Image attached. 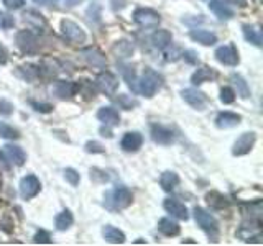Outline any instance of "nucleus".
Wrapping results in <instances>:
<instances>
[{"label":"nucleus","mask_w":263,"mask_h":246,"mask_svg":"<svg viewBox=\"0 0 263 246\" xmlns=\"http://www.w3.org/2000/svg\"><path fill=\"white\" fill-rule=\"evenodd\" d=\"M193 214H194V220L197 223V227L207 235L209 241H212V243L219 241V223H217L215 218L202 207H194Z\"/></svg>","instance_id":"nucleus-1"},{"label":"nucleus","mask_w":263,"mask_h":246,"mask_svg":"<svg viewBox=\"0 0 263 246\" xmlns=\"http://www.w3.org/2000/svg\"><path fill=\"white\" fill-rule=\"evenodd\" d=\"M161 87H163V77L158 74L156 71L147 68L140 79V82H138L137 90H140L142 95L151 99Z\"/></svg>","instance_id":"nucleus-2"},{"label":"nucleus","mask_w":263,"mask_h":246,"mask_svg":"<svg viewBox=\"0 0 263 246\" xmlns=\"http://www.w3.org/2000/svg\"><path fill=\"white\" fill-rule=\"evenodd\" d=\"M0 159L7 166H23L26 161V155L17 144H5L0 150Z\"/></svg>","instance_id":"nucleus-3"},{"label":"nucleus","mask_w":263,"mask_h":246,"mask_svg":"<svg viewBox=\"0 0 263 246\" xmlns=\"http://www.w3.org/2000/svg\"><path fill=\"white\" fill-rule=\"evenodd\" d=\"M134 22L140 25L142 28H156L161 22L160 13L155 12L153 9H137L134 12Z\"/></svg>","instance_id":"nucleus-4"},{"label":"nucleus","mask_w":263,"mask_h":246,"mask_svg":"<svg viewBox=\"0 0 263 246\" xmlns=\"http://www.w3.org/2000/svg\"><path fill=\"white\" fill-rule=\"evenodd\" d=\"M39 190H41V182L36 176H25L20 181V195H22L23 201H30V199L36 197Z\"/></svg>","instance_id":"nucleus-5"},{"label":"nucleus","mask_w":263,"mask_h":246,"mask_svg":"<svg viewBox=\"0 0 263 246\" xmlns=\"http://www.w3.org/2000/svg\"><path fill=\"white\" fill-rule=\"evenodd\" d=\"M96 85H97L99 90L110 97V95H114L115 90L118 89V79L112 74V72L104 71L96 77Z\"/></svg>","instance_id":"nucleus-6"},{"label":"nucleus","mask_w":263,"mask_h":246,"mask_svg":"<svg viewBox=\"0 0 263 246\" xmlns=\"http://www.w3.org/2000/svg\"><path fill=\"white\" fill-rule=\"evenodd\" d=\"M151 139L156 144L161 146H169L176 141V135L174 131L169 128V126H163V125H151Z\"/></svg>","instance_id":"nucleus-7"},{"label":"nucleus","mask_w":263,"mask_h":246,"mask_svg":"<svg viewBox=\"0 0 263 246\" xmlns=\"http://www.w3.org/2000/svg\"><path fill=\"white\" fill-rule=\"evenodd\" d=\"M61 31L66 36V39H69L71 43H84L85 41V33L84 30L79 26L77 23H74L72 20H63L61 22Z\"/></svg>","instance_id":"nucleus-8"},{"label":"nucleus","mask_w":263,"mask_h":246,"mask_svg":"<svg viewBox=\"0 0 263 246\" xmlns=\"http://www.w3.org/2000/svg\"><path fill=\"white\" fill-rule=\"evenodd\" d=\"M215 59L224 66H237L240 61L239 58V51L234 44H227V46H221V48L215 50Z\"/></svg>","instance_id":"nucleus-9"},{"label":"nucleus","mask_w":263,"mask_h":246,"mask_svg":"<svg viewBox=\"0 0 263 246\" xmlns=\"http://www.w3.org/2000/svg\"><path fill=\"white\" fill-rule=\"evenodd\" d=\"M256 141V135L253 131H248V133H243L240 135V138H237V141L234 143V148H232V155L234 156H243L247 153L252 151V148L255 146Z\"/></svg>","instance_id":"nucleus-10"},{"label":"nucleus","mask_w":263,"mask_h":246,"mask_svg":"<svg viewBox=\"0 0 263 246\" xmlns=\"http://www.w3.org/2000/svg\"><path fill=\"white\" fill-rule=\"evenodd\" d=\"M181 97L196 110H204L207 105V95L197 89H184L181 90Z\"/></svg>","instance_id":"nucleus-11"},{"label":"nucleus","mask_w":263,"mask_h":246,"mask_svg":"<svg viewBox=\"0 0 263 246\" xmlns=\"http://www.w3.org/2000/svg\"><path fill=\"white\" fill-rule=\"evenodd\" d=\"M15 43H17V46L23 53H35L36 48H38V39H36V36L33 35L31 31H28V30L18 31L17 36H15Z\"/></svg>","instance_id":"nucleus-12"},{"label":"nucleus","mask_w":263,"mask_h":246,"mask_svg":"<svg viewBox=\"0 0 263 246\" xmlns=\"http://www.w3.org/2000/svg\"><path fill=\"white\" fill-rule=\"evenodd\" d=\"M110 202L115 209H127L128 205H132L134 201V195L127 187H117L110 192Z\"/></svg>","instance_id":"nucleus-13"},{"label":"nucleus","mask_w":263,"mask_h":246,"mask_svg":"<svg viewBox=\"0 0 263 246\" xmlns=\"http://www.w3.org/2000/svg\"><path fill=\"white\" fill-rule=\"evenodd\" d=\"M142 144H143V136L140 135L138 131H128V133H125L123 138H122V150L125 153H135L142 148Z\"/></svg>","instance_id":"nucleus-14"},{"label":"nucleus","mask_w":263,"mask_h":246,"mask_svg":"<svg viewBox=\"0 0 263 246\" xmlns=\"http://www.w3.org/2000/svg\"><path fill=\"white\" fill-rule=\"evenodd\" d=\"M163 207L168 214H171V217H176L180 218V220H188L189 218L186 205L181 204L180 201H176V199H166V201L163 202Z\"/></svg>","instance_id":"nucleus-15"},{"label":"nucleus","mask_w":263,"mask_h":246,"mask_svg":"<svg viewBox=\"0 0 263 246\" xmlns=\"http://www.w3.org/2000/svg\"><path fill=\"white\" fill-rule=\"evenodd\" d=\"M81 56L85 59V63L94 66V68H101L104 69L107 66V59L102 55V51H99L97 48H87L81 51Z\"/></svg>","instance_id":"nucleus-16"},{"label":"nucleus","mask_w":263,"mask_h":246,"mask_svg":"<svg viewBox=\"0 0 263 246\" xmlns=\"http://www.w3.org/2000/svg\"><path fill=\"white\" fill-rule=\"evenodd\" d=\"M53 94L61 101L72 99V95L76 94V84L71 81H56L53 85Z\"/></svg>","instance_id":"nucleus-17"},{"label":"nucleus","mask_w":263,"mask_h":246,"mask_svg":"<svg viewBox=\"0 0 263 246\" xmlns=\"http://www.w3.org/2000/svg\"><path fill=\"white\" fill-rule=\"evenodd\" d=\"M242 122V117L234 114V112H221L219 115L215 117V125L217 128L221 130H227V128H234Z\"/></svg>","instance_id":"nucleus-18"},{"label":"nucleus","mask_w":263,"mask_h":246,"mask_svg":"<svg viewBox=\"0 0 263 246\" xmlns=\"http://www.w3.org/2000/svg\"><path fill=\"white\" fill-rule=\"evenodd\" d=\"M97 118L101 120L105 126H117L120 123V115L114 107H102L97 112Z\"/></svg>","instance_id":"nucleus-19"},{"label":"nucleus","mask_w":263,"mask_h":246,"mask_svg":"<svg viewBox=\"0 0 263 246\" xmlns=\"http://www.w3.org/2000/svg\"><path fill=\"white\" fill-rule=\"evenodd\" d=\"M214 79H217V72L212 68L202 66V68H199L193 76H191V82H193V85H201L204 82L214 81Z\"/></svg>","instance_id":"nucleus-20"},{"label":"nucleus","mask_w":263,"mask_h":246,"mask_svg":"<svg viewBox=\"0 0 263 246\" xmlns=\"http://www.w3.org/2000/svg\"><path fill=\"white\" fill-rule=\"evenodd\" d=\"M209 9L214 12V15L219 20H230L234 17V10L222 0H210Z\"/></svg>","instance_id":"nucleus-21"},{"label":"nucleus","mask_w":263,"mask_h":246,"mask_svg":"<svg viewBox=\"0 0 263 246\" xmlns=\"http://www.w3.org/2000/svg\"><path fill=\"white\" fill-rule=\"evenodd\" d=\"M151 43H153L155 48L158 50H166L168 46L173 43V35L168 30H156L153 35H151Z\"/></svg>","instance_id":"nucleus-22"},{"label":"nucleus","mask_w":263,"mask_h":246,"mask_svg":"<svg viewBox=\"0 0 263 246\" xmlns=\"http://www.w3.org/2000/svg\"><path fill=\"white\" fill-rule=\"evenodd\" d=\"M102 236H104L105 241L112 243V244H122V243H125V233L122 230L112 227V225H105V227L102 228Z\"/></svg>","instance_id":"nucleus-23"},{"label":"nucleus","mask_w":263,"mask_h":246,"mask_svg":"<svg viewBox=\"0 0 263 246\" xmlns=\"http://www.w3.org/2000/svg\"><path fill=\"white\" fill-rule=\"evenodd\" d=\"M189 36H191V39L201 43L202 46H214L217 43V36L214 33L206 31V30H191Z\"/></svg>","instance_id":"nucleus-24"},{"label":"nucleus","mask_w":263,"mask_h":246,"mask_svg":"<svg viewBox=\"0 0 263 246\" xmlns=\"http://www.w3.org/2000/svg\"><path fill=\"white\" fill-rule=\"evenodd\" d=\"M23 20L26 23H30L31 26H35L38 30H46L48 28V23H46L45 17L41 13H38L36 10H26L23 13Z\"/></svg>","instance_id":"nucleus-25"},{"label":"nucleus","mask_w":263,"mask_h":246,"mask_svg":"<svg viewBox=\"0 0 263 246\" xmlns=\"http://www.w3.org/2000/svg\"><path fill=\"white\" fill-rule=\"evenodd\" d=\"M158 230H160L164 236H178L180 235V231H181L180 225H178L174 220H171V218H168V217H164V218H161L160 222H158Z\"/></svg>","instance_id":"nucleus-26"},{"label":"nucleus","mask_w":263,"mask_h":246,"mask_svg":"<svg viewBox=\"0 0 263 246\" xmlns=\"http://www.w3.org/2000/svg\"><path fill=\"white\" fill-rule=\"evenodd\" d=\"M112 53L117 56V59L130 58L134 55V44H132L128 39H120V41H117L114 46H112Z\"/></svg>","instance_id":"nucleus-27"},{"label":"nucleus","mask_w":263,"mask_h":246,"mask_svg":"<svg viewBox=\"0 0 263 246\" xmlns=\"http://www.w3.org/2000/svg\"><path fill=\"white\" fill-rule=\"evenodd\" d=\"M242 31H243V36H245V39L248 43H252L253 46H256V48H261L263 38H261L260 30H256L255 26H252V25H243Z\"/></svg>","instance_id":"nucleus-28"},{"label":"nucleus","mask_w":263,"mask_h":246,"mask_svg":"<svg viewBox=\"0 0 263 246\" xmlns=\"http://www.w3.org/2000/svg\"><path fill=\"white\" fill-rule=\"evenodd\" d=\"M180 184V176L173 171H164L161 177H160V185L163 190L171 192L173 189H176V185Z\"/></svg>","instance_id":"nucleus-29"},{"label":"nucleus","mask_w":263,"mask_h":246,"mask_svg":"<svg viewBox=\"0 0 263 246\" xmlns=\"http://www.w3.org/2000/svg\"><path fill=\"white\" fill-rule=\"evenodd\" d=\"M206 201H207V204L210 205V207L215 209V210H222V209H227L229 207V201H227V199L224 197L221 192H215V190L209 192V194L206 195Z\"/></svg>","instance_id":"nucleus-30"},{"label":"nucleus","mask_w":263,"mask_h":246,"mask_svg":"<svg viewBox=\"0 0 263 246\" xmlns=\"http://www.w3.org/2000/svg\"><path fill=\"white\" fill-rule=\"evenodd\" d=\"M72 223H74V217H72L71 210H63L61 214H58L56 220H55V225L59 231H64L72 227Z\"/></svg>","instance_id":"nucleus-31"},{"label":"nucleus","mask_w":263,"mask_h":246,"mask_svg":"<svg viewBox=\"0 0 263 246\" xmlns=\"http://www.w3.org/2000/svg\"><path fill=\"white\" fill-rule=\"evenodd\" d=\"M230 81L234 82V85L237 87V94H239L242 99H248L250 97V87H248L247 81L240 74H232V76H230Z\"/></svg>","instance_id":"nucleus-32"},{"label":"nucleus","mask_w":263,"mask_h":246,"mask_svg":"<svg viewBox=\"0 0 263 246\" xmlns=\"http://www.w3.org/2000/svg\"><path fill=\"white\" fill-rule=\"evenodd\" d=\"M118 68H120V72H122V76H123L125 81H127L128 87L137 90V85H135V82H137V74H135L134 68H132V66H128V64H118Z\"/></svg>","instance_id":"nucleus-33"},{"label":"nucleus","mask_w":263,"mask_h":246,"mask_svg":"<svg viewBox=\"0 0 263 246\" xmlns=\"http://www.w3.org/2000/svg\"><path fill=\"white\" fill-rule=\"evenodd\" d=\"M38 74H39L38 66L26 64V66H20L18 68V76H22L23 79H26V81H35Z\"/></svg>","instance_id":"nucleus-34"},{"label":"nucleus","mask_w":263,"mask_h":246,"mask_svg":"<svg viewBox=\"0 0 263 246\" xmlns=\"http://www.w3.org/2000/svg\"><path fill=\"white\" fill-rule=\"evenodd\" d=\"M0 138H5V139H18L20 138V131L13 126L7 125L4 122H0Z\"/></svg>","instance_id":"nucleus-35"},{"label":"nucleus","mask_w":263,"mask_h":246,"mask_svg":"<svg viewBox=\"0 0 263 246\" xmlns=\"http://www.w3.org/2000/svg\"><path fill=\"white\" fill-rule=\"evenodd\" d=\"M117 104L120 105L122 109H125V110H132V109L138 107V101H135L134 97L125 95V94H122V95L117 97Z\"/></svg>","instance_id":"nucleus-36"},{"label":"nucleus","mask_w":263,"mask_h":246,"mask_svg":"<svg viewBox=\"0 0 263 246\" xmlns=\"http://www.w3.org/2000/svg\"><path fill=\"white\" fill-rule=\"evenodd\" d=\"M76 90L81 92L85 99H94V95H96L94 87H92V82H89V81H82V82L76 84Z\"/></svg>","instance_id":"nucleus-37"},{"label":"nucleus","mask_w":263,"mask_h":246,"mask_svg":"<svg viewBox=\"0 0 263 246\" xmlns=\"http://www.w3.org/2000/svg\"><path fill=\"white\" fill-rule=\"evenodd\" d=\"M64 179L72 185V187H76V185H79V182H81V176H79V172L72 168L64 169Z\"/></svg>","instance_id":"nucleus-38"},{"label":"nucleus","mask_w":263,"mask_h":246,"mask_svg":"<svg viewBox=\"0 0 263 246\" xmlns=\"http://www.w3.org/2000/svg\"><path fill=\"white\" fill-rule=\"evenodd\" d=\"M85 15H87V18L92 23H99L101 22V5L92 4L87 9V12H85Z\"/></svg>","instance_id":"nucleus-39"},{"label":"nucleus","mask_w":263,"mask_h":246,"mask_svg":"<svg viewBox=\"0 0 263 246\" xmlns=\"http://www.w3.org/2000/svg\"><path fill=\"white\" fill-rule=\"evenodd\" d=\"M91 179L92 181H96V182L104 184V182L109 181V176H107V172H104L102 169L94 168V169H91Z\"/></svg>","instance_id":"nucleus-40"},{"label":"nucleus","mask_w":263,"mask_h":246,"mask_svg":"<svg viewBox=\"0 0 263 246\" xmlns=\"http://www.w3.org/2000/svg\"><path fill=\"white\" fill-rule=\"evenodd\" d=\"M13 104L10 101H7V99H0V115L4 117H9L13 114Z\"/></svg>","instance_id":"nucleus-41"},{"label":"nucleus","mask_w":263,"mask_h":246,"mask_svg":"<svg viewBox=\"0 0 263 246\" xmlns=\"http://www.w3.org/2000/svg\"><path fill=\"white\" fill-rule=\"evenodd\" d=\"M235 101V92L230 87H224L221 90V102L222 104H232Z\"/></svg>","instance_id":"nucleus-42"},{"label":"nucleus","mask_w":263,"mask_h":246,"mask_svg":"<svg viewBox=\"0 0 263 246\" xmlns=\"http://www.w3.org/2000/svg\"><path fill=\"white\" fill-rule=\"evenodd\" d=\"M84 150H85V153H92V155H97V153L105 151V148L99 141H87L84 146Z\"/></svg>","instance_id":"nucleus-43"},{"label":"nucleus","mask_w":263,"mask_h":246,"mask_svg":"<svg viewBox=\"0 0 263 246\" xmlns=\"http://www.w3.org/2000/svg\"><path fill=\"white\" fill-rule=\"evenodd\" d=\"M13 25H15V20H13V17H10L9 13H0V28L10 30Z\"/></svg>","instance_id":"nucleus-44"},{"label":"nucleus","mask_w":263,"mask_h":246,"mask_svg":"<svg viewBox=\"0 0 263 246\" xmlns=\"http://www.w3.org/2000/svg\"><path fill=\"white\" fill-rule=\"evenodd\" d=\"M33 241L36 244H51V236H50V233H46L45 230H39L35 235V238H33Z\"/></svg>","instance_id":"nucleus-45"},{"label":"nucleus","mask_w":263,"mask_h":246,"mask_svg":"<svg viewBox=\"0 0 263 246\" xmlns=\"http://www.w3.org/2000/svg\"><path fill=\"white\" fill-rule=\"evenodd\" d=\"M31 107L35 109L36 112H39V114H50V112L53 110V105H50V104H38V102H31Z\"/></svg>","instance_id":"nucleus-46"},{"label":"nucleus","mask_w":263,"mask_h":246,"mask_svg":"<svg viewBox=\"0 0 263 246\" xmlns=\"http://www.w3.org/2000/svg\"><path fill=\"white\" fill-rule=\"evenodd\" d=\"M181 56L184 58V61H186V63H189V64H197V61H199V58H197L196 51H191V50L184 51Z\"/></svg>","instance_id":"nucleus-47"},{"label":"nucleus","mask_w":263,"mask_h":246,"mask_svg":"<svg viewBox=\"0 0 263 246\" xmlns=\"http://www.w3.org/2000/svg\"><path fill=\"white\" fill-rule=\"evenodd\" d=\"M110 7L114 12H120L127 7V0H110Z\"/></svg>","instance_id":"nucleus-48"},{"label":"nucleus","mask_w":263,"mask_h":246,"mask_svg":"<svg viewBox=\"0 0 263 246\" xmlns=\"http://www.w3.org/2000/svg\"><path fill=\"white\" fill-rule=\"evenodd\" d=\"M35 4L45 5V7H55L58 4V0H33Z\"/></svg>","instance_id":"nucleus-49"},{"label":"nucleus","mask_w":263,"mask_h":246,"mask_svg":"<svg viewBox=\"0 0 263 246\" xmlns=\"http://www.w3.org/2000/svg\"><path fill=\"white\" fill-rule=\"evenodd\" d=\"M7 63V50L5 46L0 44V64H5Z\"/></svg>","instance_id":"nucleus-50"},{"label":"nucleus","mask_w":263,"mask_h":246,"mask_svg":"<svg viewBox=\"0 0 263 246\" xmlns=\"http://www.w3.org/2000/svg\"><path fill=\"white\" fill-rule=\"evenodd\" d=\"M229 4H234V5H239V7H247V0H226Z\"/></svg>","instance_id":"nucleus-51"},{"label":"nucleus","mask_w":263,"mask_h":246,"mask_svg":"<svg viewBox=\"0 0 263 246\" xmlns=\"http://www.w3.org/2000/svg\"><path fill=\"white\" fill-rule=\"evenodd\" d=\"M101 133H102V136H107V138H112V136H114V135H112V131L107 128V126H105V128L102 126V128H101Z\"/></svg>","instance_id":"nucleus-52"},{"label":"nucleus","mask_w":263,"mask_h":246,"mask_svg":"<svg viewBox=\"0 0 263 246\" xmlns=\"http://www.w3.org/2000/svg\"><path fill=\"white\" fill-rule=\"evenodd\" d=\"M79 2H82V0H66V4H68L69 7H74V5H77Z\"/></svg>","instance_id":"nucleus-53"},{"label":"nucleus","mask_w":263,"mask_h":246,"mask_svg":"<svg viewBox=\"0 0 263 246\" xmlns=\"http://www.w3.org/2000/svg\"><path fill=\"white\" fill-rule=\"evenodd\" d=\"M0 185H2V176H0Z\"/></svg>","instance_id":"nucleus-54"}]
</instances>
